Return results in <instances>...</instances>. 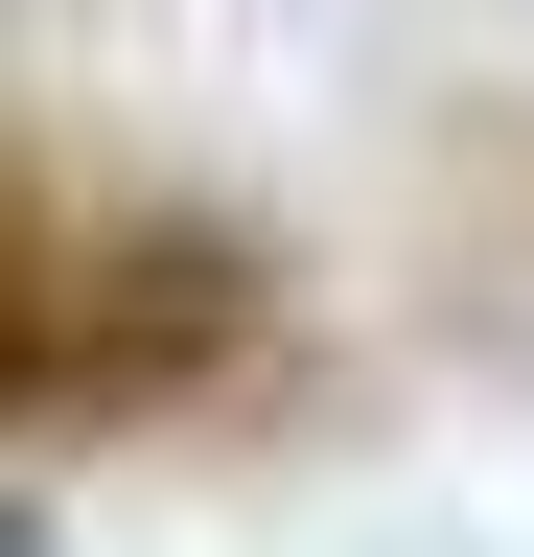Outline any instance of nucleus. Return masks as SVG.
Wrapping results in <instances>:
<instances>
[{
  "instance_id": "1",
  "label": "nucleus",
  "mask_w": 534,
  "mask_h": 557,
  "mask_svg": "<svg viewBox=\"0 0 534 557\" xmlns=\"http://www.w3.org/2000/svg\"><path fill=\"white\" fill-rule=\"evenodd\" d=\"M280 278H256L210 209H71L0 163V442H116V418H186L256 372Z\"/></svg>"
},
{
  "instance_id": "2",
  "label": "nucleus",
  "mask_w": 534,
  "mask_h": 557,
  "mask_svg": "<svg viewBox=\"0 0 534 557\" xmlns=\"http://www.w3.org/2000/svg\"><path fill=\"white\" fill-rule=\"evenodd\" d=\"M0 557H47V511H24V487H0Z\"/></svg>"
}]
</instances>
